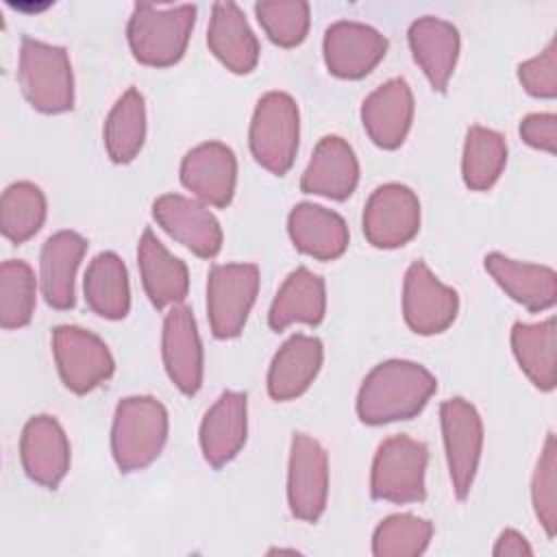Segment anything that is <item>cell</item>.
<instances>
[{
    "label": "cell",
    "mask_w": 557,
    "mask_h": 557,
    "mask_svg": "<svg viewBox=\"0 0 557 557\" xmlns=\"http://www.w3.org/2000/svg\"><path fill=\"white\" fill-rule=\"evenodd\" d=\"M435 389L437 381L424 366L409 359H387L366 374L357 394V416L372 426L411 420Z\"/></svg>",
    "instance_id": "1"
},
{
    "label": "cell",
    "mask_w": 557,
    "mask_h": 557,
    "mask_svg": "<svg viewBox=\"0 0 557 557\" xmlns=\"http://www.w3.org/2000/svg\"><path fill=\"white\" fill-rule=\"evenodd\" d=\"M168 409L154 396H126L117 403L111 426V453L122 472L148 468L168 440Z\"/></svg>",
    "instance_id": "2"
},
{
    "label": "cell",
    "mask_w": 557,
    "mask_h": 557,
    "mask_svg": "<svg viewBox=\"0 0 557 557\" xmlns=\"http://www.w3.org/2000/svg\"><path fill=\"white\" fill-rule=\"evenodd\" d=\"M194 24V4L157 7L139 2L128 17L126 39L133 57L139 63L152 67H168L181 61V57L185 54Z\"/></svg>",
    "instance_id": "3"
},
{
    "label": "cell",
    "mask_w": 557,
    "mask_h": 557,
    "mask_svg": "<svg viewBox=\"0 0 557 557\" xmlns=\"http://www.w3.org/2000/svg\"><path fill=\"white\" fill-rule=\"evenodd\" d=\"M17 81L24 98L41 113H63L74 107L72 65L61 46L22 37Z\"/></svg>",
    "instance_id": "4"
},
{
    "label": "cell",
    "mask_w": 557,
    "mask_h": 557,
    "mask_svg": "<svg viewBox=\"0 0 557 557\" xmlns=\"http://www.w3.org/2000/svg\"><path fill=\"white\" fill-rule=\"evenodd\" d=\"M300 137V113L296 100L285 91H268L259 98L248 144L255 161L268 172L283 176L294 163Z\"/></svg>",
    "instance_id": "5"
},
{
    "label": "cell",
    "mask_w": 557,
    "mask_h": 557,
    "mask_svg": "<svg viewBox=\"0 0 557 557\" xmlns=\"http://www.w3.org/2000/svg\"><path fill=\"white\" fill-rule=\"evenodd\" d=\"M426 461L429 448L424 442L405 433L383 440L376 448L370 472L372 498L400 505L424 500Z\"/></svg>",
    "instance_id": "6"
},
{
    "label": "cell",
    "mask_w": 557,
    "mask_h": 557,
    "mask_svg": "<svg viewBox=\"0 0 557 557\" xmlns=\"http://www.w3.org/2000/svg\"><path fill=\"white\" fill-rule=\"evenodd\" d=\"M259 292L255 263H218L207 278V315L218 339L237 337Z\"/></svg>",
    "instance_id": "7"
},
{
    "label": "cell",
    "mask_w": 557,
    "mask_h": 557,
    "mask_svg": "<svg viewBox=\"0 0 557 557\" xmlns=\"http://www.w3.org/2000/svg\"><path fill=\"white\" fill-rule=\"evenodd\" d=\"M440 424L453 492L459 500H466L483 450L481 416L472 403L455 396L440 405Z\"/></svg>",
    "instance_id": "8"
},
{
    "label": "cell",
    "mask_w": 557,
    "mask_h": 557,
    "mask_svg": "<svg viewBox=\"0 0 557 557\" xmlns=\"http://www.w3.org/2000/svg\"><path fill=\"white\" fill-rule=\"evenodd\" d=\"M52 352L63 385L74 394L91 392L109 381L115 370L109 346L83 326H57L52 331Z\"/></svg>",
    "instance_id": "9"
},
{
    "label": "cell",
    "mask_w": 557,
    "mask_h": 557,
    "mask_svg": "<svg viewBox=\"0 0 557 557\" xmlns=\"http://www.w3.org/2000/svg\"><path fill=\"white\" fill-rule=\"evenodd\" d=\"M329 498V457L318 440L294 433L287 463V505L294 518L318 522Z\"/></svg>",
    "instance_id": "10"
},
{
    "label": "cell",
    "mask_w": 557,
    "mask_h": 557,
    "mask_svg": "<svg viewBox=\"0 0 557 557\" xmlns=\"http://www.w3.org/2000/svg\"><path fill=\"white\" fill-rule=\"evenodd\" d=\"M363 235L374 248H398L420 228V200L403 183L379 185L363 207Z\"/></svg>",
    "instance_id": "11"
},
{
    "label": "cell",
    "mask_w": 557,
    "mask_h": 557,
    "mask_svg": "<svg viewBox=\"0 0 557 557\" xmlns=\"http://www.w3.org/2000/svg\"><path fill=\"white\" fill-rule=\"evenodd\" d=\"M459 311V296L444 285L424 261H413L403 281V315L418 335L446 331Z\"/></svg>",
    "instance_id": "12"
},
{
    "label": "cell",
    "mask_w": 557,
    "mask_h": 557,
    "mask_svg": "<svg viewBox=\"0 0 557 557\" xmlns=\"http://www.w3.org/2000/svg\"><path fill=\"white\" fill-rule=\"evenodd\" d=\"M324 63L337 78H363L387 52V39L374 26L352 20L333 22L322 41Z\"/></svg>",
    "instance_id": "13"
},
{
    "label": "cell",
    "mask_w": 557,
    "mask_h": 557,
    "mask_svg": "<svg viewBox=\"0 0 557 557\" xmlns=\"http://www.w3.org/2000/svg\"><path fill=\"white\" fill-rule=\"evenodd\" d=\"M152 218L172 239L198 257L211 259L222 248L220 222L200 200L181 194H163L152 202Z\"/></svg>",
    "instance_id": "14"
},
{
    "label": "cell",
    "mask_w": 557,
    "mask_h": 557,
    "mask_svg": "<svg viewBox=\"0 0 557 557\" xmlns=\"http://www.w3.org/2000/svg\"><path fill=\"white\" fill-rule=\"evenodd\" d=\"M20 459L26 476L48 490L59 487L70 470V442L57 418H28L20 437Z\"/></svg>",
    "instance_id": "15"
},
{
    "label": "cell",
    "mask_w": 557,
    "mask_h": 557,
    "mask_svg": "<svg viewBox=\"0 0 557 557\" xmlns=\"http://www.w3.org/2000/svg\"><path fill=\"white\" fill-rule=\"evenodd\" d=\"M237 181L235 152L222 141H202L181 161V183L200 202L226 207L233 200Z\"/></svg>",
    "instance_id": "16"
},
{
    "label": "cell",
    "mask_w": 557,
    "mask_h": 557,
    "mask_svg": "<svg viewBox=\"0 0 557 557\" xmlns=\"http://www.w3.org/2000/svg\"><path fill=\"white\" fill-rule=\"evenodd\" d=\"M161 355L170 381L185 396H194L202 385V344L189 307L174 305L165 313Z\"/></svg>",
    "instance_id": "17"
},
{
    "label": "cell",
    "mask_w": 557,
    "mask_h": 557,
    "mask_svg": "<svg viewBox=\"0 0 557 557\" xmlns=\"http://www.w3.org/2000/svg\"><path fill=\"white\" fill-rule=\"evenodd\" d=\"M413 120V94L405 78L396 76L379 85L361 104V124L368 137L385 150L398 148Z\"/></svg>",
    "instance_id": "18"
},
{
    "label": "cell",
    "mask_w": 557,
    "mask_h": 557,
    "mask_svg": "<svg viewBox=\"0 0 557 557\" xmlns=\"http://www.w3.org/2000/svg\"><path fill=\"white\" fill-rule=\"evenodd\" d=\"M248 433L244 392H222L200 422V448L209 466L222 468L242 450Z\"/></svg>",
    "instance_id": "19"
},
{
    "label": "cell",
    "mask_w": 557,
    "mask_h": 557,
    "mask_svg": "<svg viewBox=\"0 0 557 557\" xmlns=\"http://www.w3.org/2000/svg\"><path fill=\"white\" fill-rule=\"evenodd\" d=\"M359 183V161L346 139L326 135L318 141L300 178L305 194L346 200Z\"/></svg>",
    "instance_id": "20"
},
{
    "label": "cell",
    "mask_w": 557,
    "mask_h": 557,
    "mask_svg": "<svg viewBox=\"0 0 557 557\" xmlns=\"http://www.w3.org/2000/svg\"><path fill=\"white\" fill-rule=\"evenodd\" d=\"M85 250L87 239L76 231H57L44 242L39 255V285L41 296L52 309L74 307V278Z\"/></svg>",
    "instance_id": "21"
},
{
    "label": "cell",
    "mask_w": 557,
    "mask_h": 557,
    "mask_svg": "<svg viewBox=\"0 0 557 557\" xmlns=\"http://www.w3.org/2000/svg\"><path fill=\"white\" fill-rule=\"evenodd\" d=\"M407 39L411 54L429 78L431 87L437 91H446V85L459 59L461 39L457 26L442 17L424 15L409 26Z\"/></svg>",
    "instance_id": "22"
},
{
    "label": "cell",
    "mask_w": 557,
    "mask_h": 557,
    "mask_svg": "<svg viewBox=\"0 0 557 557\" xmlns=\"http://www.w3.org/2000/svg\"><path fill=\"white\" fill-rule=\"evenodd\" d=\"M207 46L233 74H248L259 61V41L235 2H215L207 28Z\"/></svg>",
    "instance_id": "23"
},
{
    "label": "cell",
    "mask_w": 557,
    "mask_h": 557,
    "mask_svg": "<svg viewBox=\"0 0 557 557\" xmlns=\"http://www.w3.org/2000/svg\"><path fill=\"white\" fill-rule=\"evenodd\" d=\"M485 270L511 300L533 313L550 309L557 300V274L548 265L490 252L485 255Z\"/></svg>",
    "instance_id": "24"
},
{
    "label": "cell",
    "mask_w": 557,
    "mask_h": 557,
    "mask_svg": "<svg viewBox=\"0 0 557 557\" xmlns=\"http://www.w3.org/2000/svg\"><path fill=\"white\" fill-rule=\"evenodd\" d=\"M292 244L307 257L333 261L348 248V226L344 218L322 205L298 202L287 218Z\"/></svg>",
    "instance_id": "25"
},
{
    "label": "cell",
    "mask_w": 557,
    "mask_h": 557,
    "mask_svg": "<svg viewBox=\"0 0 557 557\" xmlns=\"http://www.w3.org/2000/svg\"><path fill=\"white\" fill-rule=\"evenodd\" d=\"M324 357L322 342L313 335H292L274 355L268 370V394L278 400H294L307 392L320 372Z\"/></svg>",
    "instance_id": "26"
},
{
    "label": "cell",
    "mask_w": 557,
    "mask_h": 557,
    "mask_svg": "<svg viewBox=\"0 0 557 557\" xmlns=\"http://www.w3.org/2000/svg\"><path fill=\"white\" fill-rule=\"evenodd\" d=\"M137 263L146 296L157 309L181 305L189 289L187 265L146 228L137 244Z\"/></svg>",
    "instance_id": "27"
},
{
    "label": "cell",
    "mask_w": 557,
    "mask_h": 557,
    "mask_svg": "<svg viewBox=\"0 0 557 557\" xmlns=\"http://www.w3.org/2000/svg\"><path fill=\"white\" fill-rule=\"evenodd\" d=\"M326 311V287L324 278L309 268H296L287 274L278 287L270 311L268 324L272 331H283L294 322L320 324Z\"/></svg>",
    "instance_id": "28"
},
{
    "label": "cell",
    "mask_w": 557,
    "mask_h": 557,
    "mask_svg": "<svg viewBox=\"0 0 557 557\" xmlns=\"http://www.w3.org/2000/svg\"><path fill=\"white\" fill-rule=\"evenodd\" d=\"M511 350L520 370L529 381L542 389L550 392L557 383V331L555 318L544 322L527 324L516 322L511 329Z\"/></svg>",
    "instance_id": "29"
},
{
    "label": "cell",
    "mask_w": 557,
    "mask_h": 557,
    "mask_svg": "<svg viewBox=\"0 0 557 557\" xmlns=\"http://www.w3.org/2000/svg\"><path fill=\"white\" fill-rule=\"evenodd\" d=\"M87 307L107 320H122L131 309V287L124 261L111 252H98L83 281Z\"/></svg>",
    "instance_id": "30"
},
{
    "label": "cell",
    "mask_w": 557,
    "mask_h": 557,
    "mask_svg": "<svg viewBox=\"0 0 557 557\" xmlns=\"http://www.w3.org/2000/svg\"><path fill=\"white\" fill-rule=\"evenodd\" d=\"M146 139V102L139 89L128 87L111 107L104 122V148L113 163H131Z\"/></svg>",
    "instance_id": "31"
},
{
    "label": "cell",
    "mask_w": 557,
    "mask_h": 557,
    "mask_svg": "<svg viewBox=\"0 0 557 557\" xmlns=\"http://www.w3.org/2000/svg\"><path fill=\"white\" fill-rule=\"evenodd\" d=\"M507 163V141L505 137L487 126L472 124L466 131L463 154H461V176L466 187L472 191L490 189L503 174Z\"/></svg>",
    "instance_id": "32"
},
{
    "label": "cell",
    "mask_w": 557,
    "mask_h": 557,
    "mask_svg": "<svg viewBox=\"0 0 557 557\" xmlns=\"http://www.w3.org/2000/svg\"><path fill=\"white\" fill-rule=\"evenodd\" d=\"M46 220V196L30 181L11 183L0 198V228L13 244L30 239Z\"/></svg>",
    "instance_id": "33"
},
{
    "label": "cell",
    "mask_w": 557,
    "mask_h": 557,
    "mask_svg": "<svg viewBox=\"0 0 557 557\" xmlns=\"http://www.w3.org/2000/svg\"><path fill=\"white\" fill-rule=\"evenodd\" d=\"M33 268L22 259H7L0 265V326L22 329L33 320L37 300Z\"/></svg>",
    "instance_id": "34"
},
{
    "label": "cell",
    "mask_w": 557,
    "mask_h": 557,
    "mask_svg": "<svg viewBox=\"0 0 557 557\" xmlns=\"http://www.w3.org/2000/svg\"><path fill=\"white\" fill-rule=\"evenodd\" d=\"M433 537V524L413 513H392L379 522L372 535L376 557H418Z\"/></svg>",
    "instance_id": "35"
},
{
    "label": "cell",
    "mask_w": 557,
    "mask_h": 557,
    "mask_svg": "<svg viewBox=\"0 0 557 557\" xmlns=\"http://www.w3.org/2000/svg\"><path fill=\"white\" fill-rule=\"evenodd\" d=\"M257 20L270 41L283 48L298 46L309 30V4L302 0L289 2H257Z\"/></svg>",
    "instance_id": "36"
},
{
    "label": "cell",
    "mask_w": 557,
    "mask_h": 557,
    "mask_svg": "<svg viewBox=\"0 0 557 557\" xmlns=\"http://www.w3.org/2000/svg\"><path fill=\"white\" fill-rule=\"evenodd\" d=\"M531 503L533 511L544 527L548 537H555L557 531V444L555 435L548 433L535 472L531 479Z\"/></svg>",
    "instance_id": "37"
},
{
    "label": "cell",
    "mask_w": 557,
    "mask_h": 557,
    "mask_svg": "<svg viewBox=\"0 0 557 557\" xmlns=\"http://www.w3.org/2000/svg\"><path fill=\"white\" fill-rule=\"evenodd\" d=\"M518 81L535 98L550 100L557 96V46H555V39H550L540 54H535L518 65Z\"/></svg>",
    "instance_id": "38"
},
{
    "label": "cell",
    "mask_w": 557,
    "mask_h": 557,
    "mask_svg": "<svg viewBox=\"0 0 557 557\" xmlns=\"http://www.w3.org/2000/svg\"><path fill=\"white\" fill-rule=\"evenodd\" d=\"M520 137L527 146L553 154L557 150V115L555 113H529L520 122Z\"/></svg>",
    "instance_id": "39"
},
{
    "label": "cell",
    "mask_w": 557,
    "mask_h": 557,
    "mask_svg": "<svg viewBox=\"0 0 557 557\" xmlns=\"http://www.w3.org/2000/svg\"><path fill=\"white\" fill-rule=\"evenodd\" d=\"M492 553H494L496 557H507V555H511V557H527V555H533V548L529 546L527 537H524L520 531H516V529H505V531L498 535V540H496Z\"/></svg>",
    "instance_id": "40"
}]
</instances>
